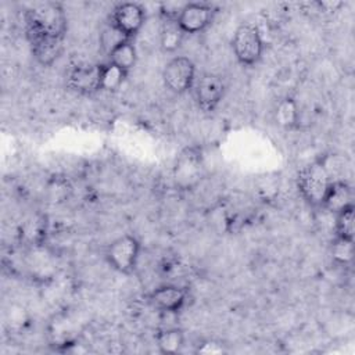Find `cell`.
Returning a JSON list of instances; mask_svg holds the SVG:
<instances>
[{
    "mask_svg": "<svg viewBox=\"0 0 355 355\" xmlns=\"http://www.w3.org/2000/svg\"><path fill=\"white\" fill-rule=\"evenodd\" d=\"M157 347L161 354L173 355L182 351L184 345V334L178 327H166L158 330L155 336Z\"/></svg>",
    "mask_w": 355,
    "mask_h": 355,
    "instance_id": "5bb4252c",
    "label": "cell"
},
{
    "mask_svg": "<svg viewBox=\"0 0 355 355\" xmlns=\"http://www.w3.org/2000/svg\"><path fill=\"white\" fill-rule=\"evenodd\" d=\"M354 219H355V208L354 204L344 208L338 214H336V237L354 240Z\"/></svg>",
    "mask_w": 355,
    "mask_h": 355,
    "instance_id": "ac0fdd59",
    "label": "cell"
},
{
    "mask_svg": "<svg viewBox=\"0 0 355 355\" xmlns=\"http://www.w3.org/2000/svg\"><path fill=\"white\" fill-rule=\"evenodd\" d=\"M326 158L316 159L304 166L297 176V187L302 198L312 207L320 208L329 184L331 183Z\"/></svg>",
    "mask_w": 355,
    "mask_h": 355,
    "instance_id": "7a4b0ae2",
    "label": "cell"
},
{
    "mask_svg": "<svg viewBox=\"0 0 355 355\" xmlns=\"http://www.w3.org/2000/svg\"><path fill=\"white\" fill-rule=\"evenodd\" d=\"M216 8L208 3H187L183 6L178 24L184 33H198L214 19Z\"/></svg>",
    "mask_w": 355,
    "mask_h": 355,
    "instance_id": "9c48e42d",
    "label": "cell"
},
{
    "mask_svg": "<svg viewBox=\"0 0 355 355\" xmlns=\"http://www.w3.org/2000/svg\"><path fill=\"white\" fill-rule=\"evenodd\" d=\"M232 47L237 61L243 65L257 64L263 51V42L258 28L252 24L240 25L233 36Z\"/></svg>",
    "mask_w": 355,
    "mask_h": 355,
    "instance_id": "277c9868",
    "label": "cell"
},
{
    "mask_svg": "<svg viewBox=\"0 0 355 355\" xmlns=\"http://www.w3.org/2000/svg\"><path fill=\"white\" fill-rule=\"evenodd\" d=\"M140 254V243L132 234H123L108 244L105 250L107 262L121 273L135 270Z\"/></svg>",
    "mask_w": 355,
    "mask_h": 355,
    "instance_id": "5b68a950",
    "label": "cell"
},
{
    "mask_svg": "<svg viewBox=\"0 0 355 355\" xmlns=\"http://www.w3.org/2000/svg\"><path fill=\"white\" fill-rule=\"evenodd\" d=\"M204 176V157L198 147H186L173 165V180L182 190L194 189Z\"/></svg>",
    "mask_w": 355,
    "mask_h": 355,
    "instance_id": "3957f363",
    "label": "cell"
},
{
    "mask_svg": "<svg viewBox=\"0 0 355 355\" xmlns=\"http://www.w3.org/2000/svg\"><path fill=\"white\" fill-rule=\"evenodd\" d=\"M298 108L295 101L291 97H286L279 101L276 110H275V119L279 126L283 129H294L298 125Z\"/></svg>",
    "mask_w": 355,
    "mask_h": 355,
    "instance_id": "9a60e30c",
    "label": "cell"
},
{
    "mask_svg": "<svg viewBox=\"0 0 355 355\" xmlns=\"http://www.w3.org/2000/svg\"><path fill=\"white\" fill-rule=\"evenodd\" d=\"M26 37L33 57L43 67H50L64 50V39H53L29 32H26Z\"/></svg>",
    "mask_w": 355,
    "mask_h": 355,
    "instance_id": "7c38bea8",
    "label": "cell"
},
{
    "mask_svg": "<svg viewBox=\"0 0 355 355\" xmlns=\"http://www.w3.org/2000/svg\"><path fill=\"white\" fill-rule=\"evenodd\" d=\"M196 352L197 354H222L225 352V348H223V344L214 340H208L198 344Z\"/></svg>",
    "mask_w": 355,
    "mask_h": 355,
    "instance_id": "7402d4cb",
    "label": "cell"
},
{
    "mask_svg": "<svg viewBox=\"0 0 355 355\" xmlns=\"http://www.w3.org/2000/svg\"><path fill=\"white\" fill-rule=\"evenodd\" d=\"M226 83L220 75L204 73L196 86V98L198 107L205 112H212L225 96Z\"/></svg>",
    "mask_w": 355,
    "mask_h": 355,
    "instance_id": "30bf717a",
    "label": "cell"
},
{
    "mask_svg": "<svg viewBox=\"0 0 355 355\" xmlns=\"http://www.w3.org/2000/svg\"><path fill=\"white\" fill-rule=\"evenodd\" d=\"M184 35L186 33L182 31V28L176 21H165L159 35L161 49L166 53H172L178 50L183 42Z\"/></svg>",
    "mask_w": 355,
    "mask_h": 355,
    "instance_id": "2e32d148",
    "label": "cell"
},
{
    "mask_svg": "<svg viewBox=\"0 0 355 355\" xmlns=\"http://www.w3.org/2000/svg\"><path fill=\"white\" fill-rule=\"evenodd\" d=\"M331 257L340 265H347L354 257V240L336 237L331 244Z\"/></svg>",
    "mask_w": 355,
    "mask_h": 355,
    "instance_id": "ffe728a7",
    "label": "cell"
},
{
    "mask_svg": "<svg viewBox=\"0 0 355 355\" xmlns=\"http://www.w3.org/2000/svg\"><path fill=\"white\" fill-rule=\"evenodd\" d=\"M126 76H128L126 71L115 67L111 62L104 64L103 78H101V90H105V92L118 90L122 86V83L125 82Z\"/></svg>",
    "mask_w": 355,
    "mask_h": 355,
    "instance_id": "d6986e66",
    "label": "cell"
},
{
    "mask_svg": "<svg viewBox=\"0 0 355 355\" xmlns=\"http://www.w3.org/2000/svg\"><path fill=\"white\" fill-rule=\"evenodd\" d=\"M352 189L344 180H331L322 201L320 208L323 211H329L333 215L338 214L344 208L352 205Z\"/></svg>",
    "mask_w": 355,
    "mask_h": 355,
    "instance_id": "4fadbf2b",
    "label": "cell"
},
{
    "mask_svg": "<svg viewBox=\"0 0 355 355\" xmlns=\"http://www.w3.org/2000/svg\"><path fill=\"white\" fill-rule=\"evenodd\" d=\"M110 62L115 67L129 72L136 64V49L130 40H125L118 44L110 54Z\"/></svg>",
    "mask_w": 355,
    "mask_h": 355,
    "instance_id": "e0dca14e",
    "label": "cell"
},
{
    "mask_svg": "<svg viewBox=\"0 0 355 355\" xmlns=\"http://www.w3.org/2000/svg\"><path fill=\"white\" fill-rule=\"evenodd\" d=\"M196 76V67L187 57H175L164 68L162 79L165 86L176 94L187 92Z\"/></svg>",
    "mask_w": 355,
    "mask_h": 355,
    "instance_id": "8992f818",
    "label": "cell"
},
{
    "mask_svg": "<svg viewBox=\"0 0 355 355\" xmlns=\"http://www.w3.org/2000/svg\"><path fill=\"white\" fill-rule=\"evenodd\" d=\"M26 32L53 39H64L67 32V15L60 3L46 1L33 6L25 12Z\"/></svg>",
    "mask_w": 355,
    "mask_h": 355,
    "instance_id": "6da1fadb",
    "label": "cell"
},
{
    "mask_svg": "<svg viewBox=\"0 0 355 355\" xmlns=\"http://www.w3.org/2000/svg\"><path fill=\"white\" fill-rule=\"evenodd\" d=\"M104 64H80L73 67L68 76L67 85L76 93L93 94L101 90Z\"/></svg>",
    "mask_w": 355,
    "mask_h": 355,
    "instance_id": "52a82bcc",
    "label": "cell"
},
{
    "mask_svg": "<svg viewBox=\"0 0 355 355\" xmlns=\"http://www.w3.org/2000/svg\"><path fill=\"white\" fill-rule=\"evenodd\" d=\"M146 21V11L137 3H121L111 14V24L128 39L139 33Z\"/></svg>",
    "mask_w": 355,
    "mask_h": 355,
    "instance_id": "ba28073f",
    "label": "cell"
},
{
    "mask_svg": "<svg viewBox=\"0 0 355 355\" xmlns=\"http://www.w3.org/2000/svg\"><path fill=\"white\" fill-rule=\"evenodd\" d=\"M147 298L155 309L164 313H176L184 306L187 291L182 287L166 284L153 290Z\"/></svg>",
    "mask_w": 355,
    "mask_h": 355,
    "instance_id": "8fae6325",
    "label": "cell"
},
{
    "mask_svg": "<svg viewBox=\"0 0 355 355\" xmlns=\"http://www.w3.org/2000/svg\"><path fill=\"white\" fill-rule=\"evenodd\" d=\"M125 40H130V39L122 35L111 22L100 33V44L107 54H110L118 44H121Z\"/></svg>",
    "mask_w": 355,
    "mask_h": 355,
    "instance_id": "44dd1931",
    "label": "cell"
}]
</instances>
